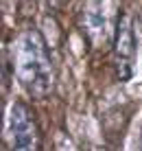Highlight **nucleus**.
Wrapping results in <instances>:
<instances>
[{
    "instance_id": "423d86ee",
    "label": "nucleus",
    "mask_w": 142,
    "mask_h": 151,
    "mask_svg": "<svg viewBox=\"0 0 142 151\" xmlns=\"http://www.w3.org/2000/svg\"><path fill=\"white\" fill-rule=\"evenodd\" d=\"M140 27H142V18H140Z\"/></svg>"
},
{
    "instance_id": "7ed1b4c3",
    "label": "nucleus",
    "mask_w": 142,
    "mask_h": 151,
    "mask_svg": "<svg viewBox=\"0 0 142 151\" xmlns=\"http://www.w3.org/2000/svg\"><path fill=\"white\" fill-rule=\"evenodd\" d=\"M4 140H7V147L15 151H39L44 147V136H42L37 114L22 99L13 101L7 112Z\"/></svg>"
},
{
    "instance_id": "f257e3e1",
    "label": "nucleus",
    "mask_w": 142,
    "mask_h": 151,
    "mask_svg": "<svg viewBox=\"0 0 142 151\" xmlns=\"http://www.w3.org/2000/svg\"><path fill=\"white\" fill-rule=\"evenodd\" d=\"M13 72L20 88L33 101H46L57 86V68L44 33L29 24L15 37Z\"/></svg>"
},
{
    "instance_id": "f03ea898",
    "label": "nucleus",
    "mask_w": 142,
    "mask_h": 151,
    "mask_svg": "<svg viewBox=\"0 0 142 151\" xmlns=\"http://www.w3.org/2000/svg\"><path fill=\"white\" fill-rule=\"evenodd\" d=\"M123 13V0H83L77 24L87 48L94 53L112 48Z\"/></svg>"
},
{
    "instance_id": "20e7f679",
    "label": "nucleus",
    "mask_w": 142,
    "mask_h": 151,
    "mask_svg": "<svg viewBox=\"0 0 142 151\" xmlns=\"http://www.w3.org/2000/svg\"><path fill=\"white\" fill-rule=\"evenodd\" d=\"M136 50H138V31H136V18L125 9L120 18L116 37L112 44V68L118 83H127L133 77L136 68Z\"/></svg>"
},
{
    "instance_id": "39448f33",
    "label": "nucleus",
    "mask_w": 142,
    "mask_h": 151,
    "mask_svg": "<svg viewBox=\"0 0 142 151\" xmlns=\"http://www.w3.org/2000/svg\"><path fill=\"white\" fill-rule=\"evenodd\" d=\"M66 2H68V0H44L46 9H48L50 13H59L61 9L66 7Z\"/></svg>"
}]
</instances>
